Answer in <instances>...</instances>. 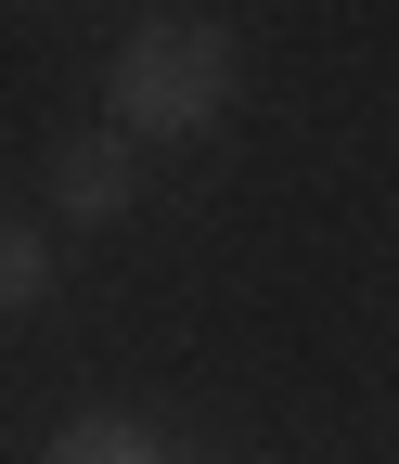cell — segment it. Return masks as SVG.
Here are the masks:
<instances>
[{"label": "cell", "mask_w": 399, "mask_h": 464, "mask_svg": "<svg viewBox=\"0 0 399 464\" xmlns=\"http://www.w3.org/2000/svg\"><path fill=\"white\" fill-rule=\"evenodd\" d=\"M26 297H52V246L26 219H0V310H26Z\"/></svg>", "instance_id": "277c9868"}, {"label": "cell", "mask_w": 399, "mask_h": 464, "mask_svg": "<svg viewBox=\"0 0 399 464\" xmlns=\"http://www.w3.org/2000/svg\"><path fill=\"white\" fill-rule=\"evenodd\" d=\"M52 194H65L78 219H117L142 181H129V130H78V142H52Z\"/></svg>", "instance_id": "7a4b0ae2"}, {"label": "cell", "mask_w": 399, "mask_h": 464, "mask_svg": "<svg viewBox=\"0 0 399 464\" xmlns=\"http://www.w3.org/2000/svg\"><path fill=\"white\" fill-rule=\"evenodd\" d=\"M52 464H167V451H155L129 413H78L65 439H52Z\"/></svg>", "instance_id": "3957f363"}, {"label": "cell", "mask_w": 399, "mask_h": 464, "mask_svg": "<svg viewBox=\"0 0 399 464\" xmlns=\"http://www.w3.org/2000/svg\"><path fill=\"white\" fill-rule=\"evenodd\" d=\"M219 103H233V39H219L206 14H167V26H142V39L117 52V130L194 142Z\"/></svg>", "instance_id": "6da1fadb"}]
</instances>
